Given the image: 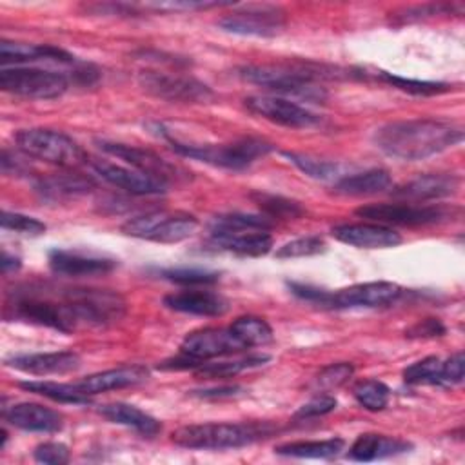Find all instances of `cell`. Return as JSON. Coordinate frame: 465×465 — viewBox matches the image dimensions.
I'll return each mask as SVG.
<instances>
[{"label":"cell","mask_w":465,"mask_h":465,"mask_svg":"<svg viewBox=\"0 0 465 465\" xmlns=\"http://www.w3.org/2000/svg\"><path fill=\"white\" fill-rule=\"evenodd\" d=\"M93 171L102 178L105 180L107 183L118 187V189H124L131 194H136V196H154V194H163L169 187V183L154 178V176H149L138 169H129V167H124V165H116V163H111L107 160H89Z\"/></svg>","instance_id":"15"},{"label":"cell","mask_w":465,"mask_h":465,"mask_svg":"<svg viewBox=\"0 0 465 465\" xmlns=\"http://www.w3.org/2000/svg\"><path fill=\"white\" fill-rule=\"evenodd\" d=\"M33 456L38 463H47V465H62L69 461V449L67 445L60 441H45L35 447Z\"/></svg>","instance_id":"44"},{"label":"cell","mask_w":465,"mask_h":465,"mask_svg":"<svg viewBox=\"0 0 465 465\" xmlns=\"http://www.w3.org/2000/svg\"><path fill=\"white\" fill-rule=\"evenodd\" d=\"M94 187V180L91 176L80 173H62L47 178H40L35 185L36 193L42 200L62 202L69 198H76L87 194Z\"/></svg>","instance_id":"25"},{"label":"cell","mask_w":465,"mask_h":465,"mask_svg":"<svg viewBox=\"0 0 465 465\" xmlns=\"http://www.w3.org/2000/svg\"><path fill=\"white\" fill-rule=\"evenodd\" d=\"M243 104L256 116L291 129H309L322 122L318 114L282 96H249Z\"/></svg>","instance_id":"12"},{"label":"cell","mask_w":465,"mask_h":465,"mask_svg":"<svg viewBox=\"0 0 465 465\" xmlns=\"http://www.w3.org/2000/svg\"><path fill=\"white\" fill-rule=\"evenodd\" d=\"M378 76H380V80H381V82H387V84H391L392 87L401 89V91L411 93V94H423V96H429V94L447 93V91L450 89V85H449V84H443V82L414 80V78L396 76V74H391V73H385V71L376 73V78H378Z\"/></svg>","instance_id":"38"},{"label":"cell","mask_w":465,"mask_h":465,"mask_svg":"<svg viewBox=\"0 0 465 465\" xmlns=\"http://www.w3.org/2000/svg\"><path fill=\"white\" fill-rule=\"evenodd\" d=\"M401 294V287L392 282H367L356 283L334 292L329 291L325 307L349 309V307H380L396 302Z\"/></svg>","instance_id":"14"},{"label":"cell","mask_w":465,"mask_h":465,"mask_svg":"<svg viewBox=\"0 0 465 465\" xmlns=\"http://www.w3.org/2000/svg\"><path fill=\"white\" fill-rule=\"evenodd\" d=\"M440 369H441V360L438 356H427L420 361L411 363L403 371V380L411 385H420V383H436L438 385Z\"/></svg>","instance_id":"40"},{"label":"cell","mask_w":465,"mask_h":465,"mask_svg":"<svg viewBox=\"0 0 465 465\" xmlns=\"http://www.w3.org/2000/svg\"><path fill=\"white\" fill-rule=\"evenodd\" d=\"M162 278L178 283V285H185V287H196V285H213L220 280V274L214 271H207V269H187V267H176V269H162L160 271Z\"/></svg>","instance_id":"39"},{"label":"cell","mask_w":465,"mask_h":465,"mask_svg":"<svg viewBox=\"0 0 465 465\" xmlns=\"http://www.w3.org/2000/svg\"><path fill=\"white\" fill-rule=\"evenodd\" d=\"M331 234L347 245L358 247V249H387L396 247L401 243L400 232H396L389 225L381 223H343L332 227Z\"/></svg>","instance_id":"17"},{"label":"cell","mask_w":465,"mask_h":465,"mask_svg":"<svg viewBox=\"0 0 465 465\" xmlns=\"http://www.w3.org/2000/svg\"><path fill=\"white\" fill-rule=\"evenodd\" d=\"M247 347L240 341V338L231 331V327H205L189 332L182 345L180 352L198 360V361H209L213 358L242 352Z\"/></svg>","instance_id":"13"},{"label":"cell","mask_w":465,"mask_h":465,"mask_svg":"<svg viewBox=\"0 0 465 465\" xmlns=\"http://www.w3.org/2000/svg\"><path fill=\"white\" fill-rule=\"evenodd\" d=\"M345 447V441L341 438H331V440H314V441H291L278 445L274 449L280 456L289 458H312V460H327L338 456Z\"/></svg>","instance_id":"30"},{"label":"cell","mask_w":465,"mask_h":465,"mask_svg":"<svg viewBox=\"0 0 465 465\" xmlns=\"http://www.w3.org/2000/svg\"><path fill=\"white\" fill-rule=\"evenodd\" d=\"M118 265L116 260L87 254L82 251L53 249L49 252V269L62 276H98L107 274Z\"/></svg>","instance_id":"18"},{"label":"cell","mask_w":465,"mask_h":465,"mask_svg":"<svg viewBox=\"0 0 465 465\" xmlns=\"http://www.w3.org/2000/svg\"><path fill=\"white\" fill-rule=\"evenodd\" d=\"M2 271L4 272H15V271H18L20 269V258H16V256H11V254H7L5 251L2 252Z\"/></svg>","instance_id":"49"},{"label":"cell","mask_w":465,"mask_h":465,"mask_svg":"<svg viewBox=\"0 0 465 465\" xmlns=\"http://www.w3.org/2000/svg\"><path fill=\"white\" fill-rule=\"evenodd\" d=\"M5 363L16 371L47 376V374H65L80 367V356L74 352H35V354H16Z\"/></svg>","instance_id":"21"},{"label":"cell","mask_w":465,"mask_h":465,"mask_svg":"<svg viewBox=\"0 0 465 465\" xmlns=\"http://www.w3.org/2000/svg\"><path fill=\"white\" fill-rule=\"evenodd\" d=\"M460 189V176L452 173L421 174L392 191L394 196L409 202H429L456 194Z\"/></svg>","instance_id":"20"},{"label":"cell","mask_w":465,"mask_h":465,"mask_svg":"<svg viewBox=\"0 0 465 465\" xmlns=\"http://www.w3.org/2000/svg\"><path fill=\"white\" fill-rule=\"evenodd\" d=\"M20 387L24 391L45 396V398H49L53 401H58V403L82 405V403L89 401V396L84 394L76 387V383L69 385V383H58V381H22Z\"/></svg>","instance_id":"32"},{"label":"cell","mask_w":465,"mask_h":465,"mask_svg":"<svg viewBox=\"0 0 465 465\" xmlns=\"http://www.w3.org/2000/svg\"><path fill=\"white\" fill-rule=\"evenodd\" d=\"M352 394L363 409L372 411V412L383 411L389 403V398H391L389 387L383 381L372 380V378L358 381L352 389Z\"/></svg>","instance_id":"37"},{"label":"cell","mask_w":465,"mask_h":465,"mask_svg":"<svg viewBox=\"0 0 465 465\" xmlns=\"http://www.w3.org/2000/svg\"><path fill=\"white\" fill-rule=\"evenodd\" d=\"M138 84L151 96L167 102L205 104L214 98V93L207 84L178 73L143 69L138 74Z\"/></svg>","instance_id":"10"},{"label":"cell","mask_w":465,"mask_h":465,"mask_svg":"<svg viewBox=\"0 0 465 465\" xmlns=\"http://www.w3.org/2000/svg\"><path fill=\"white\" fill-rule=\"evenodd\" d=\"M4 420L22 430L56 432L62 429V414L40 403H15L2 412Z\"/></svg>","instance_id":"22"},{"label":"cell","mask_w":465,"mask_h":465,"mask_svg":"<svg viewBox=\"0 0 465 465\" xmlns=\"http://www.w3.org/2000/svg\"><path fill=\"white\" fill-rule=\"evenodd\" d=\"M265 361H269V356L262 354V356H249L243 360H232V361H203L200 367L194 369L196 378H205V380H223V378H231L236 376L238 372L251 369V367H258L263 365Z\"/></svg>","instance_id":"34"},{"label":"cell","mask_w":465,"mask_h":465,"mask_svg":"<svg viewBox=\"0 0 465 465\" xmlns=\"http://www.w3.org/2000/svg\"><path fill=\"white\" fill-rule=\"evenodd\" d=\"M291 163H294L303 174L314 178V180H340L341 178V165L329 160H320L309 154L294 153V151H283L282 153Z\"/></svg>","instance_id":"35"},{"label":"cell","mask_w":465,"mask_h":465,"mask_svg":"<svg viewBox=\"0 0 465 465\" xmlns=\"http://www.w3.org/2000/svg\"><path fill=\"white\" fill-rule=\"evenodd\" d=\"M9 307L13 309V318L27 320L62 332H73L82 327L67 291L62 292L60 300L38 294H16Z\"/></svg>","instance_id":"7"},{"label":"cell","mask_w":465,"mask_h":465,"mask_svg":"<svg viewBox=\"0 0 465 465\" xmlns=\"http://www.w3.org/2000/svg\"><path fill=\"white\" fill-rule=\"evenodd\" d=\"M211 242L218 249L238 256H263L272 247V238L267 231L211 232Z\"/></svg>","instance_id":"27"},{"label":"cell","mask_w":465,"mask_h":465,"mask_svg":"<svg viewBox=\"0 0 465 465\" xmlns=\"http://www.w3.org/2000/svg\"><path fill=\"white\" fill-rule=\"evenodd\" d=\"M229 327L247 349L256 345H265L272 340L271 325L258 316H240Z\"/></svg>","instance_id":"36"},{"label":"cell","mask_w":465,"mask_h":465,"mask_svg":"<svg viewBox=\"0 0 465 465\" xmlns=\"http://www.w3.org/2000/svg\"><path fill=\"white\" fill-rule=\"evenodd\" d=\"M325 251V242L320 236H303L291 240L283 243L276 251V258L287 260V258H305V256H314Z\"/></svg>","instance_id":"41"},{"label":"cell","mask_w":465,"mask_h":465,"mask_svg":"<svg viewBox=\"0 0 465 465\" xmlns=\"http://www.w3.org/2000/svg\"><path fill=\"white\" fill-rule=\"evenodd\" d=\"M285 24V11L276 5H247L218 20V25L227 33L262 38L280 35Z\"/></svg>","instance_id":"11"},{"label":"cell","mask_w":465,"mask_h":465,"mask_svg":"<svg viewBox=\"0 0 465 465\" xmlns=\"http://www.w3.org/2000/svg\"><path fill=\"white\" fill-rule=\"evenodd\" d=\"M169 143L182 156L232 171L245 169L272 151V143L256 136L238 138L231 143H183L169 138Z\"/></svg>","instance_id":"4"},{"label":"cell","mask_w":465,"mask_h":465,"mask_svg":"<svg viewBox=\"0 0 465 465\" xmlns=\"http://www.w3.org/2000/svg\"><path fill=\"white\" fill-rule=\"evenodd\" d=\"M149 378V371L143 365H124L118 369H109L102 371L96 374H91L76 383V387L87 394H100L114 389H124V387H133Z\"/></svg>","instance_id":"23"},{"label":"cell","mask_w":465,"mask_h":465,"mask_svg":"<svg viewBox=\"0 0 465 465\" xmlns=\"http://www.w3.org/2000/svg\"><path fill=\"white\" fill-rule=\"evenodd\" d=\"M409 449H411V443H407L400 438L365 432V434H360L352 441V445L347 452V458H351L354 461H374V460L401 454Z\"/></svg>","instance_id":"26"},{"label":"cell","mask_w":465,"mask_h":465,"mask_svg":"<svg viewBox=\"0 0 465 465\" xmlns=\"http://www.w3.org/2000/svg\"><path fill=\"white\" fill-rule=\"evenodd\" d=\"M392 187V178L385 169H369L345 174L334 183V193L341 196H372Z\"/></svg>","instance_id":"28"},{"label":"cell","mask_w":465,"mask_h":465,"mask_svg":"<svg viewBox=\"0 0 465 465\" xmlns=\"http://www.w3.org/2000/svg\"><path fill=\"white\" fill-rule=\"evenodd\" d=\"M360 218H365L381 225H434L447 222L458 213V209H447L436 203H369L354 211Z\"/></svg>","instance_id":"9"},{"label":"cell","mask_w":465,"mask_h":465,"mask_svg":"<svg viewBox=\"0 0 465 465\" xmlns=\"http://www.w3.org/2000/svg\"><path fill=\"white\" fill-rule=\"evenodd\" d=\"M272 425L265 421L249 423H193L176 429L171 440L185 449L222 450L251 445L267 438L272 432Z\"/></svg>","instance_id":"3"},{"label":"cell","mask_w":465,"mask_h":465,"mask_svg":"<svg viewBox=\"0 0 465 465\" xmlns=\"http://www.w3.org/2000/svg\"><path fill=\"white\" fill-rule=\"evenodd\" d=\"M2 227L5 231H13L16 234H22V236H40L45 232V223L33 218V216H25V214H20V213H11V211H4L2 213Z\"/></svg>","instance_id":"42"},{"label":"cell","mask_w":465,"mask_h":465,"mask_svg":"<svg viewBox=\"0 0 465 465\" xmlns=\"http://www.w3.org/2000/svg\"><path fill=\"white\" fill-rule=\"evenodd\" d=\"M96 143L107 154L116 156V158L124 160L125 163H129L133 169H138V171H142L149 176H154L165 183H169V180L178 176V169L174 165H171L169 162H165L163 158H160L156 153H153L149 149L127 145V143H120V142H109V140H98Z\"/></svg>","instance_id":"16"},{"label":"cell","mask_w":465,"mask_h":465,"mask_svg":"<svg viewBox=\"0 0 465 465\" xmlns=\"http://www.w3.org/2000/svg\"><path fill=\"white\" fill-rule=\"evenodd\" d=\"M100 414L104 418H107L113 423L129 427L143 436H154L160 432L162 425L156 418H153L151 414L143 412L142 409L129 405V403H122V401H114V403H105L100 407Z\"/></svg>","instance_id":"29"},{"label":"cell","mask_w":465,"mask_h":465,"mask_svg":"<svg viewBox=\"0 0 465 465\" xmlns=\"http://www.w3.org/2000/svg\"><path fill=\"white\" fill-rule=\"evenodd\" d=\"M58 62V64H74V56L67 51L44 44H25V42H13L2 40L0 42V62L5 64H27V62Z\"/></svg>","instance_id":"24"},{"label":"cell","mask_w":465,"mask_h":465,"mask_svg":"<svg viewBox=\"0 0 465 465\" xmlns=\"http://www.w3.org/2000/svg\"><path fill=\"white\" fill-rule=\"evenodd\" d=\"M0 87L24 98L53 100L67 91L69 76L38 67H4L0 71Z\"/></svg>","instance_id":"8"},{"label":"cell","mask_w":465,"mask_h":465,"mask_svg":"<svg viewBox=\"0 0 465 465\" xmlns=\"http://www.w3.org/2000/svg\"><path fill=\"white\" fill-rule=\"evenodd\" d=\"M463 140V131L441 120H401L374 131V145L387 156L418 162L434 156Z\"/></svg>","instance_id":"1"},{"label":"cell","mask_w":465,"mask_h":465,"mask_svg":"<svg viewBox=\"0 0 465 465\" xmlns=\"http://www.w3.org/2000/svg\"><path fill=\"white\" fill-rule=\"evenodd\" d=\"M240 391V387H220V389H205V391H196L194 394L202 398H223V396H234Z\"/></svg>","instance_id":"48"},{"label":"cell","mask_w":465,"mask_h":465,"mask_svg":"<svg viewBox=\"0 0 465 465\" xmlns=\"http://www.w3.org/2000/svg\"><path fill=\"white\" fill-rule=\"evenodd\" d=\"M443 334H445V325L436 318H425L405 331L407 338H434Z\"/></svg>","instance_id":"47"},{"label":"cell","mask_w":465,"mask_h":465,"mask_svg":"<svg viewBox=\"0 0 465 465\" xmlns=\"http://www.w3.org/2000/svg\"><path fill=\"white\" fill-rule=\"evenodd\" d=\"M163 305L171 311L196 316H222L229 311V302L222 294L193 287L167 294Z\"/></svg>","instance_id":"19"},{"label":"cell","mask_w":465,"mask_h":465,"mask_svg":"<svg viewBox=\"0 0 465 465\" xmlns=\"http://www.w3.org/2000/svg\"><path fill=\"white\" fill-rule=\"evenodd\" d=\"M211 232H243V231H269L272 220L265 214H247V213H227L218 214L209 223Z\"/></svg>","instance_id":"31"},{"label":"cell","mask_w":465,"mask_h":465,"mask_svg":"<svg viewBox=\"0 0 465 465\" xmlns=\"http://www.w3.org/2000/svg\"><path fill=\"white\" fill-rule=\"evenodd\" d=\"M238 76L249 84L260 85L267 91L300 98L305 102L322 104L327 98L325 87L316 80L327 76L322 67L311 64H283V65H243L238 69Z\"/></svg>","instance_id":"2"},{"label":"cell","mask_w":465,"mask_h":465,"mask_svg":"<svg viewBox=\"0 0 465 465\" xmlns=\"http://www.w3.org/2000/svg\"><path fill=\"white\" fill-rule=\"evenodd\" d=\"M251 198L262 209L267 218H282V220H296L305 214V207L291 198L280 194L267 193H252Z\"/></svg>","instance_id":"33"},{"label":"cell","mask_w":465,"mask_h":465,"mask_svg":"<svg viewBox=\"0 0 465 465\" xmlns=\"http://www.w3.org/2000/svg\"><path fill=\"white\" fill-rule=\"evenodd\" d=\"M463 372H465L463 352H456L447 361H441L438 385H443V387L458 385V383L463 381Z\"/></svg>","instance_id":"45"},{"label":"cell","mask_w":465,"mask_h":465,"mask_svg":"<svg viewBox=\"0 0 465 465\" xmlns=\"http://www.w3.org/2000/svg\"><path fill=\"white\" fill-rule=\"evenodd\" d=\"M338 401L334 396L331 394H320V396H314L312 400H309L307 403H303L298 412H296V418H316V416H323V414H329L336 409Z\"/></svg>","instance_id":"46"},{"label":"cell","mask_w":465,"mask_h":465,"mask_svg":"<svg viewBox=\"0 0 465 465\" xmlns=\"http://www.w3.org/2000/svg\"><path fill=\"white\" fill-rule=\"evenodd\" d=\"M198 227L196 216L189 213H169V211H153L142 216L129 218L120 229L124 234L158 242V243H178L189 238Z\"/></svg>","instance_id":"6"},{"label":"cell","mask_w":465,"mask_h":465,"mask_svg":"<svg viewBox=\"0 0 465 465\" xmlns=\"http://www.w3.org/2000/svg\"><path fill=\"white\" fill-rule=\"evenodd\" d=\"M15 142L25 156L58 165L62 169H76L89 162L87 153L71 136L54 129H22L16 133Z\"/></svg>","instance_id":"5"},{"label":"cell","mask_w":465,"mask_h":465,"mask_svg":"<svg viewBox=\"0 0 465 465\" xmlns=\"http://www.w3.org/2000/svg\"><path fill=\"white\" fill-rule=\"evenodd\" d=\"M354 374V367L349 361H340V363H331L320 371L316 376L318 387L325 391H332L341 387L343 383L349 381V378Z\"/></svg>","instance_id":"43"}]
</instances>
